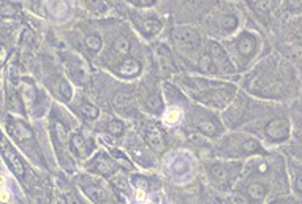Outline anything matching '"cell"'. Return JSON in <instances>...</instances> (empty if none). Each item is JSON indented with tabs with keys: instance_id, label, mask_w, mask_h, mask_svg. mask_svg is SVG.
Masks as SVG:
<instances>
[{
	"instance_id": "cell-20",
	"label": "cell",
	"mask_w": 302,
	"mask_h": 204,
	"mask_svg": "<svg viewBox=\"0 0 302 204\" xmlns=\"http://www.w3.org/2000/svg\"><path fill=\"white\" fill-rule=\"evenodd\" d=\"M245 195H247V198L250 200V201H262L266 198V195H267V187L264 185V184H261V182H252V184H248L247 188H245Z\"/></svg>"
},
{
	"instance_id": "cell-19",
	"label": "cell",
	"mask_w": 302,
	"mask_h": 204,
	"mask_svg": "<svg viewBox=\"0 0 302 204\" xmlns=\"http://www.w3.org/2000/svg\"><path fill=\"white\" fill-rule=\"evenodd\" d=\"M70 135L67 127L60 122V121H54V125H52V138L59 147H67L70 143Z\"/></svg>"
},
{
	"instance_id": "cell-30",
	"label": "cell",
	"mask_w": 302,
	"mask_h": 204,
	"mask_svg": "<svg viewBox=\"0 0 302 204\" xmlns=\"http://www.w3.org/2000/svg\"><path fill=\"white\" fill-rule=\"evenodd\" d=\"M5 59H6V48L3 44H0V63L5 62Z\"/></svg>"
},
{
	"instance_id": "cell-9",
	"label": "cell",
	"mask_w": 302,
	"mask_h": 204,
	"mask_svg": "<svg viewBox=\"0 0 302 204\" xmlns=\"http://www.w3.org/2000/svg\"><path fill=\"white\" fill-rule=\"evenodd\" d=\"M266 116V114H264ZM258 140L272 143V144H282L286 143L291 136V122L286 117L283 111H269L266 119L262 117V122L255 127Z\"/></svg>"
},
{
	"instance_id": "cell-35",
	"label": "cell",
	"mask_w": 302,
	"mask_h": 204,
	"mask_svg": "<svg viewBox=\"0 0 302 204\" xmlns=\"http://www.w3.org/2000/svg\"><path fill=\"white\" fill-rule=\"evenodd\" d=\"M0 140H2V136H0Z\"/></svg>"
},
{
	"instance_id": "cell-26",
	"label": "cell",
	"mask_w": 302,
	"mask_h": 204,
	"mask_svg": "<svg viewBox=\"0 0 302 204\" xmlns=\"http://www.w3.org/2000/svg\"><path fill=\"white\" fill-rule=\"evenodd\" d=\"M131 184H133V187L136 190H141V192H146L149 188V182L146 177H142V176H133L131 177Z\"/></svg>"
},
{
	"instance_id": "cell-11",
	"label": "cell",
	"mask_w": 302,
	"mask_h": 204,
	"mask_svg": "<svg viewBox=\"0 0 302 204\" xmlns=\"http://www.w3.org/2000/svg\"><path fill=\"white\" fill-rule=\"evenodd\" d=\"M62 61H63L65 70H67L68 76L78 85H86L90 81L89 63L84 61L82 57L71 54V52H65V54L62 56Z\"/></svg>"
},
{
	"instance_id": "cell-12",
	"label": "cell",
	"mask_w": 302,
	"mask_h": 204,
	"mask_svg": "<svg viewBox=\"0 0 302 204\" xmlns=\"http://www.w3.org/2000/svg\"><path fill=\"white\" fill-rule=\"evenodd\" d=\"M108 70L116 78H119V80L130 81V80H135V78H138L142 73L144 63L138 56H130V57L122 59V61H119L114 65H111Z\"/></svg>"
},
{
	"instance_id": "cell-15",
	"label": "cell",
	"mask_w": 302,
	"mask_h": 204,
	"mask_svg": "<svg viewBox=\"0 0 302 204\" xmlns=\"http://www.w3.org/2000/svg\"><path fill=\"white\" fill-rule=\"evenodd\" d=\"M142 136L146 140L147 146L152 147L155 152H163L166 147V138L163 130L160 128V125L155 122H146L142 125Z\"/></svg>"
},
{
	"instance_id": "cell-10",
	"label": "cell",
	"mask_w": 302,
	"mask_h": 204,
	"mask_svg": "<svg viewBox=\"0 0 302 204\" xmlns=\"http://www.w3.org/2000/svg\"><path fill=\"white\" fill-rule=\"evenodd\" d=\"M241 171V163L236 162H223L215 160L206 164V173L214 185L220 188H226L231 185L236 176Z\"/></svg>"
},
{
	"instance_id": "cell-16",
	"label": "cell",
	"mask_w": 302,
	"mask_h": 204,
	"mask_svg": "<svg viewBox=\"0 0 302 204\" xmlns=\"http://www.w3.org/2000/svg\"><path fill=\"white\" fill-rule=\"evenodd\" d=\"M68 149L70 152L73 154V157L80 160H86L92 155V150H94V143L90 140H86L82 133L80 131H73L70 135V143H68Z\"/></svg>"
},
{
	"instance_id": "cell-1",
	"label": "cell",
	"mask_w": 302,
	"mask_h": 204,
	"mask_svg": "<svg viewBox=\"0 0 302 204\" xmlns=\"http://www.w3.org/2000/svg\"><path fill=\"white\" fill-rule=\"evenodd\" d=\"M296 85V73L291 63L280 54H271L253 65L245 78V90L264 100H283Z\"/></svg>"
},
{
	"instance_id": "cell-18",
	"label": "cell",
	"mask_w": 302,
	"mask_h": 204,
	"mask_svg": "<svg viewBox=\"0 0 302 204\" xmlns=\"http://www.w3.org/2000/svg\"><path fill=\"white\" fill-rule=\"evenodd\" d=\"M6 127H8V131L18 141H34V131H32L29 125L24 123L22 121L11 117V119H8V122H6Z\"/></svg>"
},
{
	"instance_id": "cell-34",
	"label": "cell",
	"mask_w": 302,
	"mask_h": 204,
	"mask_svg": "<svg viewBox=\"0 0 302 204\" xmlns=\"http://www.w3.org/2000/svg\"><path fill=\"white\" fill-rule=\"evenodd\" d=\"M225 2H233V3H234V2H236V0H225Z\"/></svg>"
},
{
	"instance_id": "cell-6",
	"label": "cell",
	"mask_w": 302,
	"mask_h": 204,
	"mask_svg": "<svg viewBox=\"0 0 302 204\" xmlns=\"http://www.w3.org/2000/svg\"><path fill=\"white\" fill-rule=\"evenodd\" d=\"M183 109V119L188 128L195 133L204 135L207 138L217 140L225 133V125L221 119L214 113V109H209L206 106H201L198 103H188Z\"/></svg>"
},
{
	"instance_id": "cell-33",
	"label": "cell",
	"mask_w": 302,
	"mask_h": 204,
	"mask_svg": "<svg viewBox=\"0 0 302 204\" xmlns=\"http://www.w3.org/2000/svg\"><path fill=\"white\" fill-rule=\"evenodd\" d=\"M5 3H3V0H0V6H3Z\"/></svg>"
},
{
	"instance_id": "cell-27",
	"label": "cell",
	"mask_w": 302,
	"mask_h": 204,
	"mask_svg": "<svg viewBox=\"0 0 302 204\" xmlns=\"http://www.w3.org/2000/svg\"><path fill=\"white\" fill-rule=\"evenodd\" d=\"M293 184H294V190L298 193H302V168H296L293 174Z\"/></svg>"
},
{
	"instance_id": "cell-31",
	"label": "cell",
	"mask_w": 302,
	"mask_h": 204,
	"mask_svg": "<svg viewBox=\"0 0 302 204\" xmlns=\"http://www.w3.org/2000/svg\"><path fill=\"white\" fill-rule=\"evenodd\" d=\"M8 198H10V195L6 193V192H3V193H0V201H8Z\"/></svg>"
},
{
	"instance_id": "cell-32",
	"label": "cell",
	"mask_w": 302,
	"mask_h": 204,
	"mask_svg": "<svg viewBox=\"0 0 302 204\" xmlns=\"http://www.w3.org/2000/svg\"><path fill=\"white\" fill-rule=\"evenodd\" d=\"M269 204H285V201L282 200V198H277V200H272Z\"/></svg>"
},
{
	"instance_id": "cell-28",
	"label": "cell",
	"mask_w": 302,
	"mask_h": 204,
	"mask_svg": "<svg viewBox=\"0 0 302 204\" xmlns=\"http://www.w3.org/2000/svg\"><path fill=\"white\" fill-rule=\"evenodd\" d=\"M18 13V8L11 3H5L3 6H0V15L2 16H15Z\"/></svg>"
},
{
	"instance_id": "cell-23",
	"label": "cell",
	"mask_w": 302,
	"mask_h": 204,
	"mask_svg": "<svg viewBox=\"0 0 302 204\" xmlns=\"http://www.w3.org/2000/svg\"><path fill=\"white\" fill-rule=\"evenodd\" d=\"M22 100L27 106H32L37 100V89L32 81H22Z\"/></svg>"
},
{
	"instance_id": "cell-3",
	"label": "cell",
	"mask_w": 302,
	"mask_h": 204,
	"mask_svg": "<svg viewBox=\"0 0 302 204\" xmlns=\"http://www.w3.org/2000/svg\"><path fill=\"white\" fill-rule=\"evenodd\" d=\"M223 48L226 49L229 59L233 61L238 73L250 70L257 59L261 56L264 40L257 29H252L248 25H244L238 34L220 41Z\"/></svg>"
},
{
	"instance_id": "cell-17",
	"label": "cell",
	"mask_w": 302,
	"mask_h": 204,
	"mask_svg": "<svg viewBox=\"0 0 302 204\" xmlns=\"http://www.w3.org/2000/svg\"><path fill=\"white\" fill-rule=\"evenodd\" d=\"M76 111L78 114H80V117H82L86 122H95L100 119V109H98L97 106L92 102H89L86 97L81 95L76 98Z\"/></svg>"
},
{
	"instance_id": "cell-4",
	"label": "cell",
	"mask_w": 302,
	"mask_h": 204,
	"mask_svg": "<svg viewBox=\"0 0 302 204\" xmlns=\"http://www.w3.org/2000/svg\"><path fill=\"white\" fill-rule=\"evenodd\" d=\"M202 30L214 40H226L244 27L242 25V13L233 2L214 3L201 19Z\"/></svg>"
},
{
	"instance_id": "cell-5",
	"label": "cell",
	"mask_w": 302,
	"mask_h": 204,
	"mask_svg": "<svg viewBox=\"0 0 302 204\" xmlns=\"http://www.w3.org/2000/svg\"><path fill=\"white\" fill-rule=\"evenodd\" d=\"M207 38L209 37L202 29L188 24L174 25L171 34H169V40L173 43L176 54L187 63H192L193 59L200 54V51L204 48Z\"/></svg>"
},
{
	"instance_id": "cell-8",
	"label": "cell",
	"mask_w": 302,
	"mask_h": 204,
	"mask_svg": "<svg viewBox=\"0 0 302 204\" xmlns=\"http://www.w3.org/2000/svg\"><path fill=\"white\" fill-rule=\"evenodd\" d=\"M217 152L221 157H228V159H239V157L266 155V149L257 136L247 133V131H233L219 141Z\"/></svg>"
},
{
	"instance_id": "cell-7",
	"label": "cell",
	"mask_w": 302,
	"mask_h": 204,
	"mask_svg": "<svg viewBox=\"0 0 302 204\" xmlns=\"http://www.w3.org/2000/svg\"><path fill=\"white\" fill-rule=\"evenodd\" d=\"M127 24L135 30V34L146 41L159 38L165 30V19L154 8H136L125 5Z\"/></svg>"
},
{
	"instance_id": "cell-14",
	"label": "cell",
	"mask_w": 302,
	"mask_h": 204,
	"mask_svg": "<svg viewBox=\"0 0 302 204\" xmlns=\"http://www.w3.org/2000/svg\"><path fill=\"white\" fill-rule=\"evenodd\" d=\"M0 150H2V155L8 164V168L13 171V174H15L18 179H24L25 176V166H24V162L21 160V157L18 155V152L15 149H13L11 144L6 141V140H0Z\"/></svg>"
},
{
	"instance_id": "cell-36",
	"label": "cell",
	"mask_w": 302,
	"mask_h": 204,
	"mask_svg": "<svg viewBox=\"0 0 302 204\" xmlns=\"http://www.w3.org/2000/svg\"><path fill=\"white\" fill-rule=\"evenodd\" d=\"M149 204H152V203H149Z\"/></svg>"
},
{
	"instance_id": "cell-25",
	"label": "cell",
	"mask_w": 302,
	"mask_h": 204,
	"mask_svg": "<svg viewBox=\"0 0 302 204\" xmlns=\"http://www.w3.org/2000/svg\"><path fill=\"white\" fill-rule=\"evenodd\" d=\"M106 131L111 136H122L125 133V123L119 119H109L106 122Z\"/></svg>"
},
{
	"instance_id": "cell-2",
	"label": "cell",
	"mask_w": 302,
	"mask_h": 204,
	"mask_svg": "<svg viewBox=\"0 0 302 204\" xmlns=\"http://www.w3.org/2000/svg\"><path fill=\"white\" fill-rule=\"evenodd\" d=\"M177 85L182 89L183 95L193 103L209 109H226L239 94L238 84L233 81L212 78L204 75H185L176 78Z\"/></svg>"
},
{
	"instance_id": "cell-21",
	"label": "cell",
	"mask_w": 302,
	"mask_h": 204,
	"mask_svg": "<svg viewBox=\"0 0 302 204\" xmlns=\"http://www.w3.org/2000/svg\"><path fill=\"white\" fill-rule=\"evenodd\" d=\"M84 193L87 195V198L95 203V204H103L106 201V192L104 188H101L100 185H95V184H89V185H84Z\"/></svg>"
},
{
	"instance_id": "cell-13",
	"label": "cell",
	"mask_w": 302,
	"mask_h": 204,
	"mask_svg": "<svg viewBox=\"0 0 302 204\" xmlns=\"http://www.w3.org/2000/svg\"><path fill=\"white\" fill-rule=\"evenodd\" d=\"M87 169L92 171V173L98 174V176L109 177V176H113L117 171V164L106 152L100 150V152H97L87 162Z\"/></svg>"
},
{
	"instance_id": "cell-24",
	"label": "cell",
	"mask_w": 302,
	"mask_h": 204,
	"mask_svg": "<svg viewBox=\"0 0 302 204\" xmlns=\"http://www.w3.org/2000/svg\"><path fill=\"white\" fill-rule=\"evenodd\" d=\"M288 27H290V32L294 38V41L302 46V15L293 16L291 21L288 22Z\"/></svg>"
},
{
	"instance_id": "cell-22",
	"label": "cell",
	"mask_w": 302,
	"mask_h": 204,
	"mask_svg": "<svg viewBox=\"0 0 302 204\" xmlns=\"http://www.w3.org/2000/svg\"><path fill=\"white\" fill-rule=\"evenodd\" d=\"M84 5H86V8L94 13V15H106L109 11V3L108 0H82Z\"/></svg>"
},
{
	"instance_id": "cell-29",
	"label": "cell",
	"mask_w": 302,
	"mask_h": 204,
	"mask_svg": "<svg viewBox=\"0 0 302 204\" xmlns=\"http://www.w3.org/2000/svg\"><path fill=\"white\" fill-rule=\"evenodd\" d=\"M65 203L67 204H82L80 200H78V196L73 193H65Z\"/></svg>"
}]
</instances>
